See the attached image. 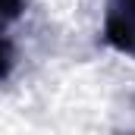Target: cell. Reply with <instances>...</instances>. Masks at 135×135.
Here are the masks:
<instances>
[{
  "label": "cell",
  "mask_w": 135,
  "mask_h": 135,
  "mask_svg": "<svg viewBox=\"0 0 135 135\" xmlns=\"http://www.w3.org/2000/svg\"><path fill=\"white\" fill-rule=\"evenodd\" d=\"M110 13H116V16H123L129 25L135 28V0H113V6H110Z\"/></svg>",
  "instance_id": "1"
},
{
  "label": "cell",
  "mask_w": 135,
  "mask_h": 135,
  "mask_svg": "<svg viewBox=\"0 0 135 135\" xmlns=\"http://www.w3.org/2000/svg\"><path fill=\"white\" fill-rule=\"evenodd\" d=\"M9 69H13V47H9V41L0 35V79H6Z\"/></svg>",
  "instance_id": "2"
},
{
  "label": "cell",
  "mask_w": 135,
  "mask_h": 135,
  "mask_svg": "<svg viewBox=\"0 0 135 135\" xmlns=\"http://www.w3.org/2000/svg\"><path fill=\"white\" fill-rule=\"evenodd\" d=\"M25 0H0V19H16L22 13Z\"/></svg>",
  "instance_id": "3"
}]
</instances>
